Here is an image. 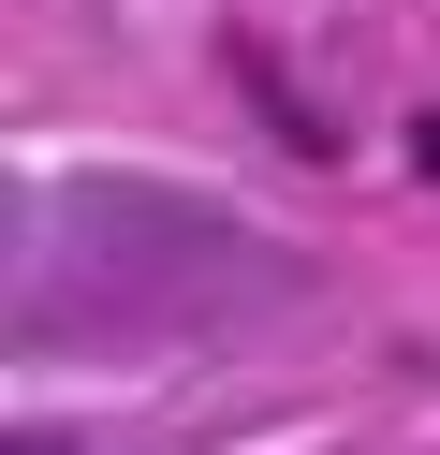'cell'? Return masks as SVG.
<instances>
[{"mask_svg":"<svg viewBox=\"0 0 440 455\" xmlns=\"http://www.w3.org/2000/svg\"><path fill=\"white\" fill-rule=\"evenodd\" d=\"M15 455H59V441H15Z\"/></svg>","mask_w":440,"mask_h":455,"instance_id":"1","label":"cell"}]
</instances>
